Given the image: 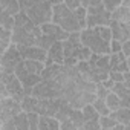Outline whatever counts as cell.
Wrapping results in <instances>:
<instances>
[{
	"label": "cell",
	"mask_w": 130,
	"mask_h": 130,
	"mask_svg": "<svg viewBox=\"0 0 130 130\" xmlns=\"http://www.w3.org/2000/svg\"><path fill=\"white\" fill-rule=\"evenodd\" d=\"M0 26L5 28L6 31H11L14 26V17H11L9 14H6L2 8V3H0Z\"/></svg>",
	"instance_id": "cell-28"
},
{
	"label": "cell",
	"mask_w": 130,
	"mask_h": 130,
	"mask_svg": "<svg viewBox=\"0 0 130 130\" xmlns=\"http://www.w3.org/2000/svg\"><path fill=\"white\" fill-rule=\"evenodd\" d=\"M54 43H55V40H52L51 37L43 35V34H41V37H38V38L35 40V46H37V47H40V49H43L44 52H47V51H49V47H51Z\"/></svg>",
	"instance_id": "cell-31"
},
{
	"label": "cell",
	"mask_w": 130,
	"mask_h": 130,
	"mask_svg": "<svg viewBox=\"0 0 130 130\" xmlns=\"http://www.w3.org/2000/svg\"><path fill=\"white\" fill-rule=\"evenodd\" d=\"M90 55H92V52H90L89 49L83 47L81 52H80V55H78V61H87V60L90 58Z\"/></svg>",
	"instance_id": "cell-40"
},
{
	"label": "cell",
	"mask_w": 130,
	"mask_h": 130,
	"mask_svg": "<svg viewBox=\"0 0 130 130\" xmlns=\"http://www.w3.org/2000/svg\"><path fill=\"white\" fill-rule=\"evenodd\" d=\"M119 5H121V0H113V2H103V6H104V9H106L109 14H112Z\"/></svg>",
	"instance_id": "cell-35"
},
{
	"label": "cell",
	"mask_w": 130,
	"mask_h": 130,
	"mask_svg": "<svg viewBox=\"0 0 130 130\" xmlns=\"http://www.w3.org/2000/svg\"><path fill=\"white\" fill-rule=\"evenodd\" d=\"M63 61H64V55H63V44L61 41H55L49 51L46 52V60H44V68L52 66V64H60L63 66Z\"/></svg>",
	"instance_id": "cell-14"
},
{
	"label": "cell",
	"mask_w": 130,
	"mask_h": 130,
	"mask_svg": "<svg viewBox=\"0 0 130 130\" xmlns=\"http://www.w3.org/2000/svg\"><path fill=\"white\" fill-rule=\"evenodd\" d=\"M87 11V17H86V28H96V26H109L110 23V14L104 9L103 2H100L90 8L86 9Z\"/></svg>",
	"instance_id": "cell-6"
},
{
	"label": "cell",
	"mask_w": 130,
	"mask_h": 130,
	"mask_svg": "<svg viewBox=\"0 0 130 130\" xmlns=\"http://www.w3.org/2000/svg\"><path fill=\"white\" fill-rule=\"evenodd\" d=\"M60 130H78L69 119H64L60 122Z\"/></svg>",
	"instance_id": "cell-37"
},
{
	"label": "cell",
	"mask_w": 130,
	"mask_h": 130,
	"mask_svg": "<svg viewBox=\"0 0 130 130\" xmlns=\"http://www.w3.org/2000/svg\"><path fill=\"white\" fill-rule=\"evenodd\" d=\"M14 75L19 78L22 87H23V92H25V96H29L31 95V90L41 81V77L38 75H32V74H28V71L25 69L23 66V60L15 66L14 69Z\"/></svg>",
	"instance_id": "cell-7"
},
{
	"label": "cell",
	"mask_w": 130,
	"mask_h": 130,
	"mask_svg": "<svg viewBox=\"0 0 130 130\" xmlns=\"http://www.w3.org/2000/svg\"><path fill=\"white\" fill-rule=\"evenodd\" d=\"M125 60H127V58H125L121 52H118V54H110V55H109V69H110V72H115L116 68L119 66L122 61H125Z\"/></svg>",
	"instance_id": "cell-29"
},
{
	"label": "cell",
	"mask_w": 130,
	"mask_h": 130,
	"mask_svg": "<svg viewBox=\"0 0 130 130\" xmlns=\"http://www.w3.org/2000/svg\"><path fill=\"white\" fill-rule=\"evenodd\" d=\"M2 3V8L6 14H9L11 17H15L19 12H20V8H19V2L17 0H0Z\"/></svg>",
	"instance_id": "cell-22"
},
{
	"label": "cell",
	"mask_w": 130,
	"mask_h": 130,
	"mask_svg": "<svg viewBox=\"0 0 130 130\" xmlns=\"http://www.w3.org/2000/svg\"><path fill=\"white\" fill-rule=\"evenodd\" d=\"M92 107H93V110L100 115V116H109V113H110V110L107 109V106H106V103L103 101V100H95L93 103H92Z\"/></svg>",
	"instance_id": "cell-32"
},
{
	"label": "cell",
	"mask_w": 130,
	"mask_h": 130,
	"mask_svg": "<svg viewBox=\"0 0 130 130\" xmlns=\"http://www.w3.org/2000/svg\"><path fill=\"white\" fill-rule=\"evenodd\" d=\"M80 43L83 47L89 49L92 54L96 55H110V47H109V41H106L100 32L98 28H86L83 31H80Z\"/></svg>",
	"instance_id": "cell-2"
},
{
	"label": "cell",
	"mask_w": 130,
	"mask_h": 130,
	"mask_svg": "<svg viewBox=\"0 0 130 130\" xmlns=\"http://www.w3.org/2000/svg\"><path fill=\"white\" fill-rule=\"evenodd\" d=\"M110 19L115 20V22L124 23V25H130V8H124V6L119 5V6L110 14Z\"/></svg>",
	"instance_id": "cell-18"
},
{
	"label": "cell",
	"mask_w": 130,
	"mask_h": 130,
	"mask_svg": "<svg viewBox=\"0 0 130 130\" xmlns=\"http://www.w3.org/2000/svg\"><path fill=\"white\" fill-rule=\"evenodd\" d=\"M109 116H110L116 124L128 125V121H130L128 118H130V115H128V109H127V107H121V109H118V110H115V112H110Z\"/></svg>",
	"instance_id": "cell-19"
},
{
	"label": "cell",
	"mask_w": 130,
	"mask_h": 130,
	"mask_svg": "<svg viewBox=\"0 0 130 130\" xmlns=\"http://www.w3.org/2000/svg\"><path fill=\"white\" fill-rule=\"evenodd\" d=\"M110 93V90H107L106 87H103V84L100 83V84H96V89H95V96L98 98V100H106V96Z\"/></svg>",
	"instance_id": "cell-34"
},
{
	"label": "cell",
	"mask_w": 130,
	"mask_h": 130,
	"mask_svg": "<svg viewBox=\"0 0 130 130\" xmlns=\"http://www.w3.org/2000/svg\"><path fill=\"white\" fill-rule=\"evenodd\" d=\"M104 103H106V106H107V109H109L110 112H115V110H118V109H121V107H122V103H121V100H119L116 95H113L112 92H110V93L106 96Z\"/></svg>",
	"instance_id": "cell-27"
},
{
	"label": "cell",
	"mask_w": 130,
	"mask_h": 130,
	"mask_svg": "<svg viewBox=\"0 0 130 130\" xmlns=\"http://www.w3.org/2000/svg\"><path fill=\"white\" fill-rule=\"evenodd\" d=\"M130 87H127L125 84H122V83H113V86H112V89H110V92L113 93V95H116L119 100H121V103H122V107H127L128 109V98H130V90H128Z\"/></svg>",
	"instance_id": "cell-17"
},
{
	"label": "cell",
	"mask_w": 130,
	"mask_h": 130,
	"mask_svg": "<svg viewBox=\"0 0 130 130\" xmlns=\"http://www.w3.org/2000/svg\"><path fill=\"white\" fill-rule=\"evenodd\" d=\"M51 23L57 25L58 28L66 31L68 34L80 32V26L74 17V12L64 6L63 2H54L52 3V20H51Z\"/></svg>",
	"instance_id": "cell-3"
},
{
	"label": "cell",
	"mask_w": 130,
	"mask_h": 130,
	"mask_svg": "<svg viewBox=\"0 0 130 130\" xmlns=\"http://www.w3.org/2000/svg\"><path fill=\"white\" fill-rule=\"evenodd\" d=\"M3 74H5V71H3V68H2V64H0V80H2Z\"/></svg>",
	"instance_id": "cell-44"
},
{
	"label": "cell",
	"mask_w": 130,
	"mask_h": 130,
	"mask_svg": "<svg viewBox=\"0 0 130 130\" xmlns=\"http://www.w3.org/2000/svg\"><path fill=\"white\" fill-rule=\"evenodd\" d=\"M101 84H103V87H106L107 90H110V89H112V86H113V81L107 78V80H106V81H103Z\"/></svg>",
	"instance_id": "cell-43"
},
{
	"label": "cell",
	"mask_w": 130,
	"mask_h": 130,
	"mask_svg": "<svg viewBox=\"0 0 130 130\" xmlns=\"http://www.w3.org/2000/svg\"><path fill=\"white\" fill-rule=\"evenodd\" d=\"M109 29H110V34H112V40H116L121 44L125 43V41H130V25H124V23L110 20Z\"/></svg>",
	"instance_id": "cell-13"
},
{
	"label": "cell",
	"mask_w": 130,
	"mask_h": 130,
	"mask_svg": "<svg viewBox=\"0 0 130 130\" xmlns=\"http://www.w3.org/2000/svg\"><path fill=\"white\" fill-rule=\"evenodd\" d=\"M116 125V122L110 118V116H100V127L101 128H106V130H110Z\"/></svg>",
	"instance_id": "cell-33"
},
{
	"label": "cell",
	"mask_w": 130,
	"mask_h": 130,
	"mask_svg": "<svg viewBox=\"0 0 130 130\" xmlns=\"http://www.w3.org/2000/svg\"><path fill=\"white\" fill-rule=\"evenodd\" d=\"M5 98H9V96H8V92H6L5 84L0 81V100H5Z\"/></svg>",
	"instance_id": "cell-42"
},
{
	"label": "cell",
	"mask_w": 130,
	"mask_h": 130,
	"mask_svg": "<svg viewBox=\"0 0 130 130\" xmlns=\"http://www.w3.org/2000/svg\"><path fill=\"white\" fill-rule=\"evenodd\" d=\"M121 54H122L125 58L130 57V41H125V43L121 44Z\"/></svg>",
	"instance_id": "cell-41"
},
{
	"label": "cell",
	"mask_w": 130,
	"mask_h": 130,
	"mask_svg": "<svg viewBox=\"0 0 130 130\" xmlns=\"http://www.w3.org/2000/svg\"><path fill=\"white\" fill-rule=\"evenodd\" d=\"M17 51L22 60H32V61H40V63H44L46 60V52L37 46H17Z\"/></svg>",
	"instance_id": "cell-15"
},
{
	"label": "cell",
	"mask_w": 130,
	"mask_h": 130,
	"mask_svg": "<svg viewBox=\"0 0 130 130\" xmlns=\"http://www.w3.org/2000/svg\"><path fill=\"white\" fill-rule=\"evenodd\" d=\"M29 96H34L37 100H55V98H61L60 84L55 80H41L31 90Z\"/></svg>",
	"instance_id": "cell-5"
},
{
	"label": "cell",
	"mask_w": 130,
	"mask_h": 130,
	"mask_svg": "<svg viewBox=\"0 0 130 130\" xmlns=\"http://www.w3.org/2000/svg\"><path fill=\"white\" fill-rule=\"evenodd\" d=\"M63 3L69 11H75L77 8H80V0H66V2H63Z\"/></svg>",
	"instance_id": "cell-36"
},
{
	"label": "cell",
	"mask_w": 130,
	"mask_h": 130,
	"mask_svg": "<svg viewBox=\"0 0 130 130\" xmlns=\"http://www.w3.org/2000/svg\"><path fill=\"white\" fill-rule=\"evenodd\" d=\"M20 61H22V57H20L15 44H9L8 49L3 52V55L0 57V64H2L3 71L8 74H14V69Z\"/></svg>",
	"instance_id": "cell-10"
},
{
	"label": "cell",
	"mask_w": 130,
	"mask_h": 130,
	"mask_svg": "<svg viewBox=\"0 0 130 130\" xmlns=\"http://www.w3.org/2000/svg\"><path fill=\"white\" fill-rule=\"evenodd\" d=\"M74 12V17H75V20H77V23H78V26H80V31H83V29H86V17H87V11L84 9V8H77L75 11H72Z\"/></svg>",
	"instance_id": "cell-30"
},
{
	"label": "cell",
	"mask_w": 130,
	"mask_h": 130,
	"mask_svg": "<svg viewBox=\"0 0 130 130\" xmlns=\"http://www.w3.org/2000/svg\"><path fill=\"white\" fill-rule=\"evenodd\" d=\"M60 69H61L60 64H52V66H47L43 69L40 77H41V80H55L60 74Z\"/></svg>",
	"instance_id": "cell-25"
},
{
	"label": "cell",
	"mask_w": 130,
	"mask_h": 130,
	"mask_svg": "<svg viewBox=\"0 0 130 130\" xmlns=\"http://www.w3.org/2000/svg\"><path fill=\"white\" fill-rule=\"evenodd\" d=\"M20 112H22L20 103H17L11 98L0 100V125L9 119H12L14 116H17Z\"/></svg>",
	"instance_id": "cell-11"
},
{
	"label": "cell",
	"mask_w": 130,
	"mask_h": 130,
	"mask_svg": "<svg viewBox=\"0 0 130 130\" xmlns=\"http://www.w3.org/2000/svg\"><path fill=\"white\" fill-rule=\"evenodd\" d=\"M2 81L6 87V92H8V96L17 103H22V100L25 98V92H23V87L19 81V78L14 75V74H8L5 72L3 77H2Z\"/></svg>",
	"instance_id": "cell-8"
},
{
	"label": "cell",
	"mask_w": 130,
	"mask_h": 130,
	"mask_svg": "<svg viewBox=\"0 0 130 130\" xmlns=\"http://www.w3.org/2000/svg\"><path fill=\"white\" fill-rule=\"evenodd\" d=\"M109 80H112L113 83H122V74L121 72H109Z\"/></svg>",
	"instance_id": "cell-39"
},
{
	"label": "cell",
	"mask_w": 130,
	"mask_h": 130,
	"mask_svg": "<svg viewBox=\"0 0 130 130\" xmlns=\"http://www.w3.org/2000/svg\"><path fill=\"white\" fill-rule=\"evenodd\" d=\"M26 15L37 26L51 23V20H52V2H37V0H34L32 6L26 11Z\"/></svg>",
	"instance_id": "cell-4"
},
{
	"label": "cell",
	"mask_w": 130,
	"mask_h": 130,
	"mask_svg": "<svg viewBox=\"0 0 130 130\" xmlns=\"http://www.w3.org/2000/svg\"><path fill=\"white\" fill-rule=\"evenodd\" d=\"M68 119H69L78 130H83V122H84V119H83L81 110H78V109H71V112H69V115H68Z\"/></svg>",
	"instance_id": "cell-24"
},
{
	"label": "cell",
	"mask_w": 130,
	"mask_h": 130,
	"mask_svg": "<svg viewBox=\"0 0 130 130\" xmlns=\"http://www.w3.org/2000/svg\"><path fill=\"white\" fill-rule=\"evenodd\" d=\"M109 47H110V54H118V52H121V43L116 41V40H110Z\"/></svg>",
	"instance_id": "cell-38"
},
{
	"label": "cell",
	"mask_w": 130,
	"mask_h": 130,
	"mask_svg": "<svg viewBox=\"0 0 130 130\" xmlns=\"http://www.w3.org/2000/svg\"><path fill=\"white\" fill-rule=\"evenodd\" d=\"M38 130H60V122L55 118L38 116Z\"/></svg>",
	"instance_id": "cell-20"
},
{
	"label": "cell",
	"mask_w": 130,
	"mask_h": 130,
	"mask_svg": "<svg viewBox=\"0 0 130 130\" xmlns=\"http://www.w3.org/2000/svg\"><path fill=\"white\" fill-rule=\"evenodd\" d=\"M63 44V55L64 60H77L78 61V55L83 49L81 43H80V32H72L69 34V38L61 41Z\"/></svg>",
	"instance_id": "cell-9"
},
{
	"label": "cell",
	"mask_w": 130,
	"mask_h": 130,
	"mask_svg": "<svg viewBox=\"0 0 130 130\" xmlns=\"http://www.w3.org/2000/svg\"><path fill=\"white\" fill-rule=\"evenodd\" d=\"M41 37L40 26L32 23L26 12H19L14 17V26L11 29V44L15 46H35V40Z\"/></svg>",
	"instance_id": "cell-1"
},
{
	"label": "cell",
	"mask_w": 130,
	"mask_h": 130,
	"mask_svg": "<svg viewBox=\"0 0 130 130\" xmlns=\"http://www.w3.org/2000/svg\"><path fill=\"white\" fill-rule=\"evenodd\" d=\"M15 130H29V122H28V115L25 112H20L17 116L12 118Z\"/></svg>",
	"instance_id": "cell-26"
},
{
	"label": "cell",
	"mask_w": 130,
	"mask_h": 130,
	"mask_svg": "<svg viewBox=\"0 0 130 130\" xmlns=\"http://www.w3.org/2000/svg\"><path fill=\"white\" fill-rule=\"evenodd\" d=\"M11 44V31H6L5 28L0 26V57L3 55V52L8 49Z\"/></svg>",
	"instance_id": "cell-23"
},
{
	"label": "cell",
	"mask_w": 130,
	"mask_h": 130,
	"mask_svg": "<svg viewBox=\"0 0 130 130\" xmlns=\"http://www.w3.org/2000/svg\"><path fill=\"white\" fill-rule=\"evenodd\" d=\"M40 31H41L43 35H47V37H51V38L55 40V41H64V40L69 38V34H68L66 31H63L61 28H58V26L54 25V23L41 25V26H40Z\"/></svg>",
	"instance_id": "cell-16"
},
{
	"label": "cell",
	"mask_w": 130,
	"mask_h": 130,
	"mask_svg": "<svg viewBox=\"0 0 130 130\" xmlns=\"http://www.w3.org/2000/svg\"><path fill=\"white\" fill-rule=\"evenodd\" d=\"M23 66L25 69L28 71V74H32V75H41L43 69H44V64L40 63V61H32V60H23Z\"/></svg>",
	"instance_id": "cell-21"
},
{
	"label": "cell",
	"mask_w": 130,
	"mask_h": 130,
	"mask_svg": "<svg viewBox=\"0 0 130 130\" xmlns=\"http://www.w3.org/2000/svg\"><path fill=\"white\" fill-rule=\"evenodd\" d=\"M61 104V98H55V100H38L37 101V109L35 113L38 116H49L54 118L58 107Z\"/></svg>",
	"instance_id": "cell-12"
}]
</instances>
